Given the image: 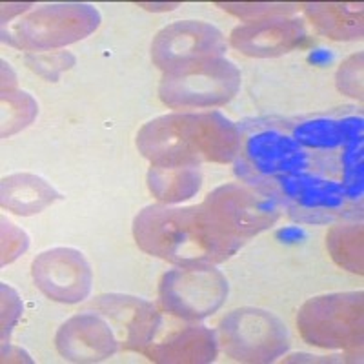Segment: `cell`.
<instances>
[{
	"mask_svg": "<svg viewBox=\"0 0 364 364\" xmlns=\"http://www.w3.org/2000/svg\"><path fill=\"white\" fill-rule=\"evenodd\" d=\"M133 230L144 252L182 266L223 262L242 245L204 206H149L136 215Z\"/></svg>",
	"mask_w": 364,
	"mask_h": 364,
	"instance_id": "6da1fadb",
	"label": "cell"
},
{
	"mask_svg": "<svg viewBox=\"0 0 364 364\" xmlns=\"http://www.w3.org/2000/svg\"><path fill=\"white\" fill-rule=\"evenodd\" d=\"M136 146L159 168H197L203 161L235 159L240 133L219 112L175 113L148 122L136 136Z\"/></svg>",
	"mask_w": 364,
	"mask_h": 364,
	"instance_id": "7a4b0ae2",
	"label": "cell"
},
{
	"mask_svg": "<svg viewBox=\"0 0 364 364\" xmlns=\"http://www.w3.org/2000/svg\"><path fill=\"white\" fill-rule=\"evenodd\" d=\"M240 86V73L226 58H213L175 73H166L159 95L166 106L210 108L220 106L235 97Z\"/></svg>",
	"mask_w": 364,
	"mask_h": 364,
	"instance_id": "3957f363",
	"label": "cell"
},
{
	"mask_svg": "<svg viewBox=\"0 0 364 364\" xmlns=\"http://www.w3.org/2000/svg\"><path fill=\"white\" fill-rule=\"evenodd\" d=\"M99 22V11L91 6H44L17 24L4 28V41L26 50H44L84 38Z\"/></svg>",
	"mask_w": 364,
	"mask_h": 364,
	"instance_id": "277c9868",
	"label": "cell"
},
{
	"mask_svg": "<svg viewBox=\"0 0 364 364\" xmlns=\"http://www.w3.org/2000/svg\"><path fill=\"white\" fill-rule=\"evenodd\" d=\"M311 155L290 133L264 126L246 136L237 173L252 186H261L281 175L311 173Z\"/></svg>",
	"mask_w": 364,
	"mask_h": 364,
	"instance_id": "5b68a950",
	"label": "cell"
},
{
	"mask_svg": "<svg viewBox=\"0 0 364 364\" xmlns=\"http://www.w3.org/2000/svg\"><path fill=\"white\" fill-rule=\"evenodd\" d=\"M302 337L324 348H346L363 341V294L311 299L297 318Z\"/></svg>",
	"mask_w": 364,
	"mask_h": 364,
	"instance_id": "8992f818",
	"label": "cell"
},
{
	"mask_svg": "<svg viewBox=\"0 0 364 364\" xmlns=\"http://www.w3.org/2000/svg\"><path fill=\"white\" fill-rule=\"evenodd\" d=\"M224 352L237 360L268 363L288 350V330L275 315L255 308H242L220 323Z\"/></svg>",
	"mask_w": 364,
	"mask_h": 364,
	"instance_id": "52a82bcc",
	"label": "cell"
},
{
	"mask_svg": "<svg viewBox=\"0 0 364 364\" xmlns=\"http://www.w3.org/2000/svg\"><path fill=\"white\" fill-rule=\"evenodd\" d=\"M226 295L228 281L208 264L171 269L161 281V301L175 317H208L219 310Z\"/></svg>",
	"mask_w": 364,
	"mask_h": 364,
	"instance_id": "ba28073f",
	"label": "cell"
},
{
	"mask_svg": "<svg viewBox=\"0 0 364 364\" xmlns=\"http://www.w3.org/2000/svg\"><path fill=\"white\" fill-rule=\"evenodd\" d=\"M203 206L224 232L239 240L262 232L281 215V203L275 197L237 184L217 188Z\"/></svg>",
	"mask_w": 364,
	"mask_h": 364,
	"instance_id": "9c48e42d",
	"label": "cell"
},
{
	"mask_svg": "<svg viewBox=\"0 0 364 364\" xmlns=\"http://www.w3.org/2000/svg\"><path fill=\"white\" fill-rule=\"evenodd\" d=\"M226 41L219 29L204 22H175L161 29L151 44V58L166 73L220 58Z\"/></svg>",
	"mask_w": 364,
	"mask_h": 364,
	"instance_id": "30bf717a",
	"label": "cell"
},
{
	"mask_svg": "<svg viewBox=\"0 0 364 364\" xmlns=\"http://www.w3.org/2000/svg\"><path fill=\"white\" fill-rule=\"evenodd\" d=\"M35 284L58 302H80L91 291L90 262L73 248H53L41 253L33 261Z\"/></svg>",
	"mask_w": 364,
	"mask_h": 364,
	"instance_id": "8fae6325",
	"label": "cell"
},
{
	"mask_svg": "<svg viewBox=\"0 0 364 364\" xmlns=\"http://www.w3.org/2000/svg\"><path fill=\"white\" fill-rule=\"evenodd\" d=\"M291 219L299 223L328 224L343 219L360 217L363 203H353L346 197L343 184L333 178L318 175L299 199L284 204Z\"/></svg>",
	"mask_w": 364,
	"mask_h": 364,
	"instance_id": "7c38bea8",
	"label": "cell"
},
{
	"mask_svg": "<svg viewBox=\"0 0 364 364\" xmlns=\"http://www.w3.org/2000/svg\"><path fill=\"white\" fill-rule=\"evenodd\" d=\"M306 38L304 26L297 18L269 17L239 26L232 33V44L252 57H273L294 50Z\"/></svg>",
	"mask_w": 364,
	"mask_h": 364,
	"instance_id": "4fadbf2b",
	"label": "cell"
},
{
	"mask_svg": "<svg viewBox=\"0 0 364 364\" xmlns=\"http://www.w3.org/2000/svg\"><path fill=\"white\" fill-rule=\"evenodd\" d=\"M57 348L71 360H102L115 353L117 341L104 318L84 314L70 318L60 328Z\"/></svg>",
	"mask_w": 364,
	"mask_h": 364,
	"instance_id": "5bb4252c",
	"label": "cell"
},
{
	"mask_svg": "<svg viewBox=\"0 0 364 364\" xmlns=\"http://www.w3.org/2000/svg\"><path fill=\"white\" fill-rule=\"evenodd\" d=\"M168 341H151L142 350L149 359L162 363H208L215 359L217 343L203 326H171Z\"/></svg>",
	"mask_w": 364,
	"mask_h": 364,
	"instance_id": "9a60e30c",
	"label": "cell"
},
{
	"mask_svg": "<svg viewBox=\"0 0 364 364\" xmlns=\"http://www.w3.org/2000/svg\"><path fill=\"white\" fill-rule=\"evenodd\" d=\"M291 136L308 151H339L344 144L363 141V117H311L299 120L291 128Z\"/></svg>",
	"mask_w": 364,
	"mask_h": 364,
	"instance_id": "2e32d148",
	"label": "cell"
},
{
	"mask_svg": "<svg viewBox=\"0 0 364 364\" xmlns=\"http://www.w3.org/2000/svg\"><path fill=\"white\" fill-rule=\"evenodd\" d=\"M57 199L55 188L37 175L17 173L2 181V206L17 215H33Z\"/></svg>",
	"mask_w": 364,
	"mask_h": 364,
	"instance_id": "e0dca14e",
	"label": "cell"
},
{
	"mask_svg": "<svg viewBox=\"0 0 364 364\" xmlns=\"http://www.w3.org/2000/svg\"><path fill=\"white\" fill-rule=\"evenodd\" d=\"M363 6L308 4L311 21L331 38H359L363 35Z\"/></svg>",
	"mask_w": 364,
	"mask_h": 364,
	"instance_id": "ac0fdd59",
	"label": "cell"
},
{
	"mask_svg": "<svg viewBox=\"0 0 364 364\" xmlns=\"http://www.w3.org/2000/svg\"><path fill=\"white\" fill-rule=\"evenodd\" d=\"M151 193L164 203H181L190 199L200 188V173L197 168H159L151 166L148 173Z\"/></svg>",
	"mask_w": 364,
	"mask_h": 364,
	"instance_id": "d6986e66",
	"label": "cell"
},
{
	"mask_svg": "<svg viewBox=\"0 0 364 364\" xmlns=\"http://www.w3.org/2000/svg\"><path fill=\"white\" fill-rule=\"evenodd\" d=\"M328 250L337 264L363 273V228L360 224L337 226L328 235Z\"/></svg>",
	"mask_w": 364,
	"mask_h": 364,
	"instance_id": "ffe728a7",
	"label": "cell"
},
{
	"mask_svg": "<svg viewBox=\"0 0 364 364\" xmlns=\"http://www.w3.org/2000/svg\"><path fill=\"white\" fill-rule=\"evenodd\" d=\"M339 90L350 97H359L363 93V53L353 55L343 64L337 73Z\"/></svg>",
	"mask_w": 364,
	"mask_h": 364,
	"instance_id": "44dd1931",
	"label": "cell"
},
{
	"mask_svg": "<svg viewBox=\"0 0 364 364\" xmlns=\"http://www.w3.org/2000/svg\"><path fill=\"white\" fill-rule=\"evenodd\" d=\"M2 235H4V242H2V264H6V262L15 261L21 253L28 250L29 240L21 228H17L6 219H2Z\"/></svg>",
	"mask_w": 364,
	"mask_h": 364,
	"instance_id": "7402d4cb",
	"label": "cell"
},
{
	"mask_svg": "<svg viewBox=\"0 0 364 364\" xmlns=\"http://www.w3.org/2000/svg\"><path fill=\"white\" fill-rule=\"evenodd\" d=\"M2 291H4V318H2V330H4V337L6 331L11 330V326L17 323L18 315H21L22 306L21 301H18V295L8 288V286H2Z\"/></svg>",
	"mask_w": 364,
	"mask_h": 364,
	"instance_id": "603a6c76",
	"label": "cell"
}]
</instances>
